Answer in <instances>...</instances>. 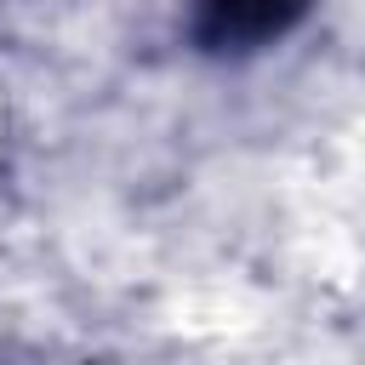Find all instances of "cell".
<instances>
[{"label":"cell","mask_w":365,"mask_h":365,"mask_svg":"<svg viewBox=\"0 0 365 365\" xmlns=\"http://www.w3.org/2000/svg\"><path fill=\"white\" fill-rule=\"evenodd\" d=\"M302 0H205V34L211 40H262L279 34L297 17Z\"/></svg>","instance_id":"1"}]
</instances>
